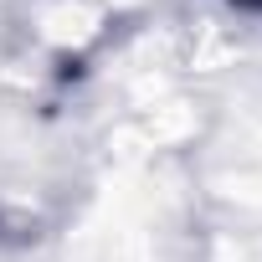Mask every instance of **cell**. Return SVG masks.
<instances>
[{
    "instance_id": "6da1fadb",
    "label": "cell",
    "mask_w": 262,
    "mask_h": 262,
    "mask_svg": "<svg viewBox=\"0 0 262 262\" xmlns=\"http://www.w3.org/2000/svg\"><path fill=\"white\" fill-rule=\"evenodd\" d=\"M236 6H252V11H262V0H236Z\"/></svg>"
}]
</instances>
